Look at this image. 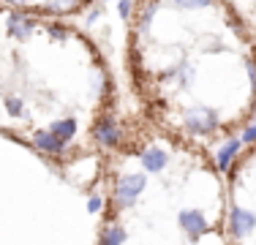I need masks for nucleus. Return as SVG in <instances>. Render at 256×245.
Returning <instances> with one entry per match:
<instances>
[{"label":"nucleus","mask_w":256,"mask_h":245,"mask_svg":"<svg viewBox=\"0 0 256 245\" xmlns=\"http://www.w3.org/2000/svg\"><path fill=\"white\" fill-rule=\"evenodd\" d=\"M118 11H120V16H123V20H128V16H131V11H134V6L131 3H118Z\"/></svg>","instance_id":"16"},{"label":"nucleus","mask_w":256,"mask_h":245,"mask_svg":"<svg viewBox=\"0 0 256 245\" xmlns=\"http://www.w3.org/2000/svg\"><path fill=\"white\" fill-rule=\"evenodd\" d=\"M242 150V142H240V139H229V142L226 144H224L221 147V150H218V166H221V172H229V166H232V161H234V158H237V152H240Z\"/></svg>","instance_id":"9"},{"label":"nucleus","mask_w":256,"mask_h":245,"mask_svg":"<svg viewBox=\"0 0 256 245\" xmlns=\"http://www.w3.org/2000/svg\"><path fill=\"white\" fill-rule=\"evenodd\" d=\"M6 109H8L11 118H22V114H25V104H22L20 98H6Z\"/></svg>","instance_id":"12"},{"label":"nucleus","mask_w":256,"mask_h":245,"mask_svg":"<svg viewBox=\"0 0 256 245\" xmlns=\"http://www.w3.org/2000/svg\"><path fill=\"white\" fill-rule=\"evenodd\" d=\"M33 144L38 147L41 152H50V156H60V152L66 150V144L60 142L52 131H36L33 134Z\"/></svg>","instance_id":"7"},{"label":"nucleus","mask_w":256,"mask_h":245,"mask_svg":"<svg viewBox=\"0 0 256 245\" xmlns=\"http://www.w3.org/2000/svg\"><path fill=\"white\" fill-rule=\"evenodd\" d=\"M229 226H232V234L234 237H246L256 229V216L251 210H242V207H232Z\"/></svg>","instance_id":"5"},{"label":"nucleus","mask_w":256,"mask_h":245,"mask_svg":"<svg viewBox=\"0 0 256 245\" xmlns=\"http://www.w3.org/2000/svg\"><path fill=\"white\" fill-rule=\"evenodd\" d=\"M126 242V229L123 226H109L106 232H104V237H101V245H123Z\"/></svg>","instance_id":"11"},{"label":"nucleus","mask_w":256,"mask_h":245,"mask_svg":"<svg viewBox=\"0 0 256 245\" xmlns=\"http://www.w3.org/2000/svg\"><path fill=\"white\" fill-rule=\"evenodd\" d=\"M240 142H256V122H251V126H248L246 131H242Z\"/></svg>","instance_id":"14"},{"label":"nucleus","mask_w":256,"mask_h":245,"mask_svg":"<svg viewBox=\"0 0 256 245\" xmlns=\"http://www.w3.org/2000/svg\"><path fill=\"white\" fill-rule=\"evenodd\" d=\"M166 164H169V156H166V150H161V147H150V150L142 152L144 172H164Z\"/></svg>","instance_id":"8"},{"label":"nucleus","mask_w":256,"mask_h":245,"mask_svg":"<svg viewBox=\"0 0 256 245\" xmlns=\"http://www.w3.org/2000/svg\"><path fill=\"white\" fill-rule=\"evenodd\" d=\"M93 136L101 147H118L120 139H123V131H120V126L114 120L106 118V120H98V126L93 128Z\"/></svg>","instance_id":"4"},{"label":"nucleus","mask_w":256,"mask_h":245,"mask_svg":"<svg viewBox=\"0 0 256 245\" xmlns=\"http://www.w3.org/2000/svg\"><path fill=\"white\" fill-rule=\"evenodd\" d=\"M36 28V20L30 14H11L8 20H6V30H8L11 38H28L30 33H33Z\"/></svg>","instance_id":"6"},{"label":"nucleus","mask_w":256,"mask_h":245,"mask_svg":"<svg viewBox=\"0 0 256 245\" xmlns=\"http://www.w3.org/2000/svg\"><path fill=\"white\" fill-rule=\"evenodd\" d=\"M46 30H50V36H52L54 41H63L66 38V28H63V24H50Z\"/></svg>","instance_id":"13"},{"label":"nucleus","mask_w":256,"mask_h":245,"mask_svg":"<svg viewBox=\"0 0 256 245\" xmlns=\"http://www.w3.org/2000/svg\"><path fill=\"white\" fill-rule=\"evenodd\" d=\"M101 207H104V202H101V196H93V199H90V202H88V210H90V212H98V210H101Z\"/></svg>","instance_id":"15"},{"label":"nucleus","mask_w":256,"mask_h":245,"mask_svg":"<svg viewBox=\"0 0 256 245\" xmlns=\"http://www.w3.org/2000/svg\"><path fill=\"white\" fill-rule=\"evenodd\" d=\"M52 134L66 144L68 139H74V134H76V120H74V118H66V120L52 122Z\"/></svg>","instance_id":"10"},{"label":"nucleus","mask_w":256,"mask_h":245,"mask_svg":"<svg viewBox=\"0 0 256 245\" xmlns=\"http://www.w3.org/2000/svg\"><path fill=\"white\" fill-rule=\"evenodd\" d=\"M144 186H148V177H144L142 172L120 177V180H118V188H114V199H118V204H120V207H131L134 202L139 199V194L144 191Z\"/></svg>","instance_id":"2"},{"label":"nucleus","mask_w":256,"mask_h":245,"mask_svg":"<svg viewBox=\"0 0 256 245\" xmlns=\"http://www.w3.org/2000/svg\"><path fill=\"white\" fill-rule=\"evenodd\" d=\"M180 229L186 232L188 237H202L204 232L210 229V224H207L202 210H182L180 212Z\"/></svg>","instance_id":"3"},{"label":"nucleus","mask_w":256,"mask_h":245,"mask_svg":"<svg viewBox=\"0 0 256 245\" xmlns=\"http://www.w3.org/2000/svg\"><path fill=\"white\" fill-rule=\"evenodd\" d=\"M186 131L188 134H196V136H204V134H212L218 128V114L212 112L210 106H191L186 112Z\"/></svg>","instance_id":"1"},{"label":"nucleus","mask_w":256,"mask_h":245,"mask_svg":"<svg viewBox=\"0 0 256 245\" xmlns=\"http://www.w3.org/2000/svg\"><path fill=\"white\" fill-rule=\"evenodd\" d=\"M246 68H248V76H251V82L256 84V63H254V60H246Z\"/></svg>","instance_id":"17"},{"label":"nucleus","mask_w":256,"mask_h":245,"mask_svg":"<svg viewBox=\"0 0 256 245\" xmlns=\"http://www.w3.org/2000/svg\"><path fill=\"white\" fill-rule=\"evenodd\" d=\"M254 122H256V112H254Z\"/></svg>","instance_id":"18"}]
</instances>
